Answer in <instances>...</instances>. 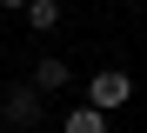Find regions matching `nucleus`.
Listing matches in <instances>:
<instances>
[{
	"mask_svg": "<svg viewBox=\"0 0 147 133\" xmlns=\"http://www.w3.org/2000/svg\"><path fill=\"white\" fill-rule=\"evenodd\" d=\"M40 113H47V93L34 87V80H20V87L0 93V120L7 126H40Z\"/></svg>",
	"mask_w": 147,
	"mask_h": 133,
	"instance_id": "f257e3e1",
	"label": "nucleus"
},
{
	"mask_svg": "<svg viewBox=\"0 0 147 133\" xmlns=\"http://www.w3.org/2000/svg\"><path fill=\"white\" fill-rule=\"evenodd\" d=\"M134 100V73H87V106H100V113H114V106Z\"/></svg>",
	"mask_w": 147,
	"mask_h": 133,
	"instance_id": "f03ea898",
	"label": "nucleus"
},
{
	"mask_svg": "<svg viewBox=\"0 0 147 133\" xmlns=\"http://www.w3.org/2000/svg\"><path fill=\"white\" fill-rule=\"evenodd\" d=\"M67 80H74V67L60 60V53H47V60L34 67V87H40V93H54V87H67Z\"/></svg>",
	"mask_w": 147,
	"mask_h": 133,
	"instance_id": "7ed1b4c3",
	"label": "nucleus"
},
{
	"mask_svg": "<svg viewBox=\"0 0 147 133\" xmlns=\"http://www.w3.org/2000/svg\"><path fill=\"white\" fill-rule=\"evenodd\" d=\"M60 133H107V113H100V106H74Z\"/></svg>",
	"mask_w": 147,
	"mask_h": 133,
	"instance_id": "20e7f679",
	"label": "nucleus"
},
{
	"mask_svg": "<svg viewBox=\"0 0 147 133\" xmlns=\"http://www.w3.org/2000/svg\"><path fill=\"white\" fill-rule=\"evenodd\" d=\"M27 27H34V33H54V27H60V0H34V7H27Z\"/></svg>",
	"mask_w": 147,
	"mask_h": 133,
	"instance_id": "39448f33",
	"label": "nucleus"
},
{
	"mask_svg": "<svg viewBox=\"0 0 147 133\" xmlns=\"http://www.w3.org/2000/svg\"><path fill=\"white\" fill-rule=\"evenodd\" d=\"M0 7H34V0H0Z\"/></svg>",
	"mask_w": 147,
	"mask_h": 133,
	"instance_id": "423d86ee",
	"label": "nucleus"
},
{
	"mask_svg": "<svg viewBox=\"0 0 147 133\" xmlns=\"http://www.w3.org/2000/svg\"><path fill=\"white\" fill-rule=\"evenodd\" d=\"M127 7H140V0H127Z\"/></svg>",
	"mask_w": 147,
	"mask_h": 133,
	"instance_id": "0eeeda50",
	"label": "nucleus"
},
{
	"mask_svg": "<svg viewBox=\"0 0 147 133\" xmlns=\"http://www.w3.org/2000/svg\"><path fill=\"white\" fill-rule=\"evenodd\" d=\"M0 126H7V120H0Z\"/></svg>",
	"mask_w": 147,
	"mask_h": 133,
	"instance_id": "6e6552de",
	"label": "nucleus"
}]
</instances>
